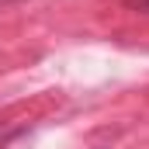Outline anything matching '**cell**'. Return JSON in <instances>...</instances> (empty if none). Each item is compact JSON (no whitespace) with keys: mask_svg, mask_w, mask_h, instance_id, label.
Wrapping results in <instances>:
<instances>
[{"mask_svg":"<svg viewBox=\"0 0 149 149\" xmlns=\"http://www.w3.org/2000/svg\"><path fill=\"white\" fill-rule=\"evenodd\" d=\"M135 10H149V0H139V3H135Z\"/></svg>","mask_w":149,"mask_h":149,"instance_id":"cell-1","label":"cell"}]
</instances>
